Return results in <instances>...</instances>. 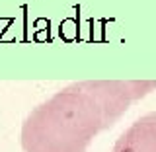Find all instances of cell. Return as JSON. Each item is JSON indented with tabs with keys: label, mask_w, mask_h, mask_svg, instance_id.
I'll return each instance as SVG.
<instances>
[{
	"label": "cell",
	"mask_w": 156,
	"mask_h": 152,
	"mask_svg": "<svg viewBox=\"0 0 156 152\" xmlns=\"http://www.w3.org/2000/svg\"><path fill=\"white\" fill-rule=\"evenodd\" d=\"M156 90V80H82L33 107L22 125L23 152H86L135 101Z\"/></svg>",
	"instance_id": "obj_1"
},
{
	"label": "cell",
	"mask_w": 156,
	"mask_h": 152,
	"mask_svg": "<svg viewBox=\"0 0 156 152\" xmlns=\"http://www.w3.org/2000/svg\"><path fill=\"white\" fill-rule=\"evenodd\" d=\"M111 152H156V111L139 117L125 129Z\"/></svg>",
	"instance_id": "obj_2"
}]
</instances>
